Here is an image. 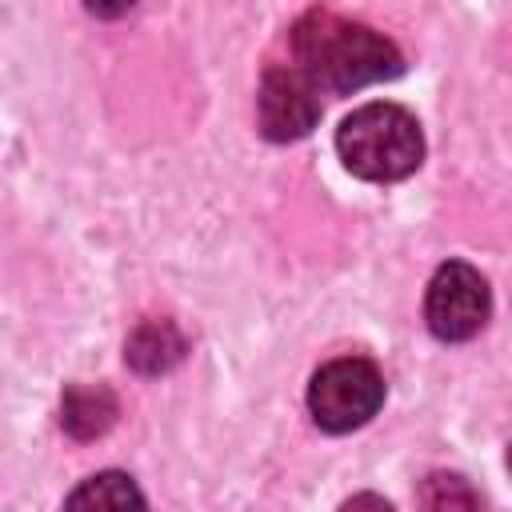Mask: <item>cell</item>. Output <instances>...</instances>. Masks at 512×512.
<instances>
[{
	"instance_id": "ba28073f",
	"label": "cell",
	"mask_w": 512,
	"mask_h": 512,
	"mask_svg": "<svg viewBox=\"0 0 512 512\" xmlns=\"http://www.w3.org/2000/svg\"><path fill=\"white\" fill-rule=\"evenodd\" d=\"M64 512H148L144 492L124 472H96L80 480L64 504Z\"/></svg>"
},
{
	"instance_id": "5b68a950",
	"label": "cell",
	"mask_w": 512,
	"mask_h": 512,
	"mask_svg": "<svg viewBox=\"0 0 512 512\" xmlns=\"http://www.w3.org/2000/svg\"><path fill=\"white\" fill-rule=\"evenodd\" d=\"M260 132L276 144L300 140L320 120V88L300 64H272L256 92Z\"/></svg>"
},
{
	"instance_id": "8992f818",
	"label": "cell",
	"mask_w": 512,
	"mask_h": 512,
	"mask_svg": "<svg viewBox=\"0 0 512 512\" xmlns=\"http://www.w3.org/2000/svg\"><path fill=\"white\" fill-rule=\"evenodd\" d=\"M184 352H188V340L172 320H140L124 344V360L144 376H160L176 368Z\"/></svg>"
},
{
	"instance_id": "52a82bcc",
	"label": "cell",
	"mask_w": 512,
	"mask_h": 512,
	"mask_svg": "<svg viewBox=\"0 0 512 512\" xmlns=\"http://www.w3.org/2000/svg\"><path fill=\"white\" fill-rule=\"evenodd\" d=\"M116 396L104 384H68L60 404V424L72 440H96L116 424Z\"/></svg>"
},
{
	"instance_id": "8fae6325",
	"label": "cell",
	"mask_w": 512,
	"mask_h": 512,
	"mask_svg": "<svg viewBox=\"0 0 512 512\" xmlns=\"http://www.w3.org/2000/svg\"><path fill=\"white\" fill-rule=\"evenodd\" d=\"M508 468H512V448H508Z\"/></svg>"
},
{
	"instance_id": "6da1fadb",
	"label": "cell",
	"mask_w": 512,
	"mask_h": 512,
	"mask_svg": "<svg viewBox=\"0 0 512 512\" xmlns=\"http://www.w3.org/2000/svg\"><path fill=\"white\" fill-rule=\"evenodd\" d=\"M292 52L320 92H356L404 72V56L384 32L320 8L292 28Z\"/></svg>"
},
{
	"instance_id": "7a4b0ae2",
	"label": "cell",
	"mask_w": 512,
	"mask_h": 512,
	"mask_svg": "<svg viewBox=\"0 0 512 512\" xmlns=\"http://www.w3.org/2000/svg\"><path fill=\"white\" fill-rule=\"evenodd\" d=\"M336 152L352 176L372 180V184H392L420 168L424 136L408 108L372 100L356 108L352 116H344L336 132Z\"/></svg>"
},
{
	"instance_id": "3957f363",
	"label": "cell",
	"mask_w": 512,
	"mask_h": 512,
	"mask_svg": "<svg viewBox=\"0 0 512 512\" xmlns=\"http://www.w3.org/2000/svg\"><path fill=\"white\" fill-rule=\"evenodd\" d=\"M384 404V376L368 356H336L308 384V412L324 432H352Z\"/></svg>"
},
{
	"instance_id": "277c9868",
	"label": "cell",
	"mask_w": 512,
	"mask_h": 512,
	"mask_svg": "<svg viewBox=\"0 0 512 512\" xmlns=\"http://www.w3.org/2000/svg\"><path fill=\"white\" fill-rule=\"evenodd\" d=\"M492 296H488V280L464 264V260H448L436 268V276L428 280V296H424V320L432 328L436 340L460 344L472 340L484 320H488Z\"/></svg>"
},
{
	"instance_id": "30bf717a",
	"label": "cell",
	"mask_w": 512,
	"mask_h": 512,
	"mask_svg": "<svg viewBox=\"0 0 512 512\" xmlns=\"http://www.w3.org/2000/svg\"><path fill=\"white\" fill-rule=\"evenodd\" d=\"M340 512H396V508H392L384 496H376V492H360V496L344 500Z\"/></svg>"
},
{
	"instance_id": "9c48e42d",
	"label": "cell",
	"mask_w": 512,
	"mask_h": 512,
	"mask_svg": "<svg viewBox=\"0 0 512 512\" xmlns=\"http://www.w3.org/2000/svg\"><path fill=\"white\" fill-rule=\"evenodd\" d=\"M416 512H484V500L460 472H432L416 488Z\"/></svg>"
}]
</instances>
